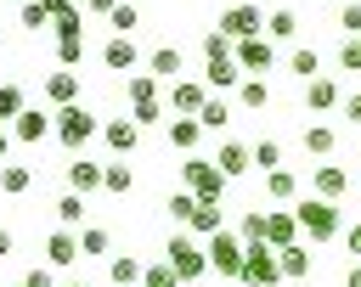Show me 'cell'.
I'll return each mask as SVG.
<instances>
[{
	"instance_id": "13",
	"label": "cell",
	"mask_w": 361,
	"mask_h": 287,
	"mask_svg": "<svg viewBox=\"0 0 361 287\" xmlns=\"http://www.w3.org/2000/svg\"><path fill=\"white\" fill-rule=\"evenodd\" d=\"M102 186H107V163H96V158H73V163H68V191L90 197V191H102Z\"/></svg>"
},
{
	"instance_id": "4",
	"label": "cell",
	"mask_w": 361,
	"mask_h": 287,
	"mask_svg": "<svg viewBox=\"0 0 361 287\" xmlns=\"http://www.w3.org/2000/svg\"><path fill=\"white\" fill-rule=\"evenodd\" d=\"M203 248H209V270H220V276L243 281V259H248V242H243V236H237L231 225H226V231H214V236H209Z\"/></svg>"
},
{
	"instance_id": "38",
	"label": "cell",
	"mask_w": 361,
	"mask_h": 287,
	"mask_svg": "<svg viewBox=\"0 0 361 287\" xmlns=\"http://www.w3.org/2000/svg\"><path fill=\"white\" fill-rule=\"evenodd\" d=\"M79 248H85V259H102V253L113 248V231H107V225H85V231H79Z\"/></svg>"
},
{
	"instance_id": "43",
	"label": "cell",
	"mask_w": 361,
	"mask_h": 287,
	"mask_svg": "<svg viewBox=\"0 0 361 287\" xmlns=\"http://www.w3.org/2000/svg\"><path fill=\"white\" fill-rule=\"evenodd\" d=\"M338 34L344 39H361V0H344L338 6Z\"/></svg>"
},
{
	"instance_id": "5",
	"label": "cell",
	"mask_w": 361,
	"mask_h": 287,
	"mask_svg": "<svg viewBox=\"0 0 361 287\" xmlns=\"http://www.w3.org/2000/svg\"><path fill=\"white\" fill-rule=\"evenodd\" d=\"M90 135H102V118H96L90 107H79V101H73V107H56V141H62L68 152H79Z\"/></svg>"
},
{
	"instance_id": "26",
	"label": "cell",
	"mask_w": 361,
	"mask_h": 287,
	"mask_svg": "<svg viewBox=\"0 0 361 287\" xmlns=\"http://www.w3.org/2000/svg\"><path fill=\"white\" fill-rule=\"evenodd\" d=\"M237 107H243V113H265V107H271V84L248 73V79L237 84Z\"/></svg>"
},
{
	"instance_id": "35",
	"label": "cell",
	"mask_w": 361,
	"mask_h": 287,
	"mask_svg": "<svg viewBox=\"0 0 361 287\" xmlns=\"http://www.w3.org/2000/svg\"><path fill=\"white\" fill-rule=\"evenodd\" d=\"M85 17H90L85 6H73V11H62V17L51 23V34H56V39H85Z\"/></svg>"
},
{
	"instance_id": "29",
	"label": "cell",
	"mask_w": 361,
	"mask_h": 287,
	"mask_svg": "<svg viewBox=\"0 0 361 287\" xmlns=\"http://www.w3.org/2000/svg\"><path fill=\"white\" fill-rule=\"evenodd\" d=\"M265 197H271V203H293V197H299V174H293V169H271V174H265Z\"/></svg>"
},
{
	"instance_id": "25",
	"label": "cell",
	"mask_w": 361,
	"mask_h": 287,
	"mask_svg": "<svg viewBox=\"0 0 361 287\" xmlns=\"http://www.w3.org/2000/svg\"><path fill=\"white\" fill-rule=\"evenodd\" d=\"M288 73L305 79V84L322 79V56H316V45H293V51H288Z\"/></svg>"
},
{
	"instance_id": "54",
	"label": "cell",
	"mask_w": 361,
	"mask_h": 287,
	"mask_svg": "<svg viewBox=\"0 0 361 287\" xmlns=\"http://www.w3.org/2000/svg\"><path fill=\"white\" fill-rule=\"evenodd\" d=\"M11 248H17V236H11V231H6V225H0V259H6V253H11Z\"/></svg>"
},
{
	"instance_id": "31",
	"label": "cell",
	"mask_w": 361,
	"mask_h": 287,
	"mask_svg": "<svg viewBox=\"0 0 361 287\" xmlns=\"http://www.w3.org/2000/svg\"><path fill=\"white\" fill-rule=\"evenodd\" d=\"M34 186V169L28 163H0V197H23Z\"/></svg>"
},
{
	"instance_id": "56",
	"label": "cell",
	"mask_w": 361,
	"mask_h": 287,
	"mask_svg": "<svg viewBox=\"0 0 361 287\" xmlns=\"http://www.w3.org/2000/svg\"><path fill=\"white\" fill-rule=\"evenodd\" d=\"M344 287H361V259H355V264L344 270Z\"/></svg>"
},
{
	"instance_id": "41",
	"label": "cell",
	"mask_w": 361,
	"mask_h": 287,
	"mask_svg": "<svg viewBox=\"0 0 361 287\" xmlns=\"http://www.w3.org/2000/svg\"><path fill=\"white\" fill-rule=\"evenodd\" d=\"M17 23H23V28H34V34H39V28H51L45 0H23V6H17Z\"/></svg>"
},
{
	"instance_id": "37",
	"label": "cell",
	"mask_w": 361,
	"mask_h": 287,
	"mask_svg": "<svg viewBox=\"0 0 361 287\" xmlns=\"http://www.w3.org/2000/svg\"><path fill=\"white\" fill-rule=\"evenodd\" d=\"M158 90H164V79H152V73H130V84H124L130 107H135V101H158Z\"/></svg>"
},
{
	"instance_id": "22",
	"label": "cell",
	"mask_w": 361,
	"mask_h": 287,
	"mask_svg": "<svg viewBox=\"0 0 361 287\" xmlns=\"http://www.w3.org/2000/svg\"><path fill=\"white\" fill-rule=\"evenodd\" d=\"M164 135H169V146H175V152H186V158H192V152H197V141H203V124H197V118H169V124H164Z\"/></svg>"
},
{
	"instance_id": "2",
	"label": "cell",
	"mask_w": 361,
	"mask_h": 287,
	"mask_svg": "<svg viewBox=\"0 0 361 287\" xmlns=\"http://www.w3.org/2000/svg\"><path fill=\"white\" fill-rule=\"evenodd\" d=\"M180 180H186L180 191H192L197 203H220V197H226V174H220V163L203 158V152H192V158L180 163Z\"/></svg>"
},
{
	"instance_id": "30",
	"label": "cell",
	"mask_w": 361,
	"mask_h": 287,
	"mask_svg": "<svg viewBox=\"0 0 361 287\" xmlns=\"http://www.w3.org/2000/svg\"><path fill=\"white\" fill-rule=\"evenodd\" d=\"M276 259H282V281H305V276H310V248H305V242L282 248Z\"/></svg>"
},
{
	"instance_id": "10",
	"label": "cell",
	"mask_w": 361,
	"mask_h": 287,
	"mask_svg": "<svg viewBox=\"0 0 361 287\" xmlns=\"http://www.w3.org/2000/svg\"><path fill=\"white\" fill-rule=\"evenodd\" d=\"M299 236H305V231H299V214H293V208H271V214H265V248L282 253V248H293Z\"/></svg>"
},
{
	"instance_id": "58",
	"label": "cell",
	"mask_w": 361,
	"mask_h": 287,
	"mask_svg": "<svg viewBox=\"0 0 361 287\" xmlns=\"http://www.w3.org/2000/svg\"><path fill=\"white\" fill-rule=\"evenodd\" d=\"M17 6H23V0H17Z\"/></svg>"
},
{
	"instance_id": "36",
	"label": "cell",
	"mask_w": 361,
	"mask_h": 287,
	"mask_svg": "<svg viewBox=\"0 0 361 287\" xmlns=\"http://www.w3.org/2000/svg\"><path fill=\"white\" fill-rule=\"evenodd\" d=\"M293 34H299V11H288V6H282V11H271V17H265V39H293Z\"/></svg>"
},
{
	"instance_id": "55",
	"label": "cell",
	"mask_w": 361,
	"mask_h": 287,
	"mask_svg": "<svg viewBox=\"0 0 361 287\" xmlns=\"http://www.w3.org/2000/svg\"><path fill=\"white\" fill-rule=\"evenodd\" d=\"M6 152H11V124H0V163H6Z\"/></svg>"
},
{
	"instance_id": "16",
	"label": "cell",
	"mask_w": 361,
	"mask_h": 287,
	"mask_svg": "<svg viewBox=\"0 0 361 287\" xmlns=\"http://www.w3.org/2000/svg\"><path fill=\"white\" fill-rule=\"evenodd\" d=\"M344 186H350V174H344L338 163H316V169H310V197L338 203V197H344Z\"/></svg>"
},
{
	"instance_id": "50",
	"label": "cell",
	"mask_w": 361,
	"mask_h": 287,
	"mask_svg": "<svg viewBox=\"0 0 361 287\" xmlns=\"http://www.w3.org/2000/svg\"><path fill=\"white\" fill-rule=\"evenodd\" d=\"M338 113H344V118H350V124H355V129H361V90H350V96H344V107H338Z\"/></svg>"
},
{
	"instance_id": "6",
	"label": "cell",
	"mask_w": 361,
	"mask_h": 287,
	"mask_svg": "<svg viewBox=\"0 0 361 287\" xmlns=\"http://www.w3.org/2000/svg\"><path fill=\"white\" fill-rule=\"evenodd\" d=\"M209 96H214V90H209L203 79H175V84H164V101H169L175 118H197Z\"/></svg>"
},
{
	"instance_id": "27",
	"label": "cell",
	"mask_w": 361,
	"mask_h": 287,
	"mask_svg": "<svg viewBox=\"0 0 361 287\" xmlns=\"http://www.w3.org/2000/svg\"><path fill=\"white\" fill-rule=\"evenodd\" d=\"M197 124H203V135H220V129L231 124V101H226V96H209L203 113H197Z\"/></svg>"
},
{
	"instance_id": "42",
	"label": "cell",
	"mask_w": 361,
	"mask_h": 287,
	"mask_svg": "<svg viewBox=\"0 0 361 287\" xmlns=\"http://www.w3.org/2000/svg\"><path fill=\"white\" fill-rule=\"evenodd\" d=\"M254 169H259V174L282 169V146H276V141H254Z\"/></svg>"
},
{
	"instance_id": "53",
	"label": "cell",
	"mask_w": 361,
	"mask_h": 287,
	"mask_svg": "<svg viewBox=\"0 0 361 287\" xmlns=\"http://www.w3.org/2000/svg\"><path fill=\"white\" fill-rule=\"evenodd\" d=\"M79 6H85V11H96V17H107V11L118 6V0H79Z\"/></svg>"
},
{
	"instance_id": "11",
	"label": "cell",
	"mask_w": 361,
	"mask_h": 287,
	"mask_svg": "<svg viewBox=\"0 0 361 287\" xmlns=\"http://www.w3.org/2000/svg\"><path fill=\"white\" fill-rule=\"evenodd\" d=\"M135 62H141V45H135L130 34H113V39L102 45V68H107V73H135Z\"/></svg>"
},
{
	"instance_id": "47",
	"label": "cell",
	"mask_w": 361,
	"mask_h": 287,
	"mask_svg": "<svg viewBox=\"0 0 361 287\" xmlns=\"http://www.w3.org/2000/svg\"><path fill=\"white\" fill-rule=\"evenodd\" d=\"M141 287H180V276H175L169 264H147V276H141Z\"/></svg>"
},
{
	"instance_id": "14",
	"label": "cell",
	"mask_w": 361,
	"mask_h": 287,
	"mask_svg": "<svg viewBox=\"0 0 361 287\" xmlns=\"http://www.w3.org/2000/svg\"><path fill=\"white\" fill-rule=\"evenodd\" d=\"M79 253H85V248H79V231L56 225V231L45 236V264H51V270H68V264H73Z\"/></svg>"
},
{
	"instance_id": "57",
	"label": "cell",
	"mask_w": 361,
	"mask_h": 287,
	"mask_svg": "<svg viewBox=\"0 0 361 287\" xmlns=\"http://www.w3.org/2000/svg\"><path fill=\"white\" fill-rule=\"evenodd\" d=\"M68 287H85V281H68Z\"/></svg>"
},
{
	"instance_id": "1",
	"label": "cell",
	"mask_w": 361,
	"mask_h": 287,
	"mask_svg": "<svg viewBox=\"0 0 361 287\" xmlns=\"http://www.w3.org/2000/svg\"><path fill=\"white\" fill-rule=\"evenodd\" d=\"M164 264H169L180 281H203V276H209V248H203L192 231H175V236L164 242Z\"/></svg>"
},
{
	"instance_id": "34",
	"label": "cell",
	"mask_w": 361,
	"mask_h": 287,
	"mask_svg": "<svg viewBox=\"0 0 361 287\" xmlns=\"http://www.w3.org/2000/svg\"><path fill=\"white\" fill-rule=\"evenodd\" d=\"M107 28H113V34H130V39H135V28H141V11H135L130 0H118V6L107 11Z\"/></svg>"
},
{
	"instance_id": "44",
	"label": "cell",
	"mask_w": 361,
	"mask_h": 287,
	"mask_svg": "<svg viewBox=\"0 0 361 287\" xmlns=\"http://www.w3.org/2000/svg\"><path fill=\"white\" fill-rule=\"evenodd\" d=\"M164 107H169V101H135V107H130V118H135L141 129H147V124H169V118H164Z\"/></svg>"
},
{
	"instance_id": "19",
	"label": "cell",
	"mask_w": 361,
	"mask_h": 287,
	"mask_svg": "<svg viewBox=\"0 0 361 287\" xmlns=\"http://www.w3.org/2000/svg\"><path fill=\"white\" fill-rule=\"evenodd\" d=\"M248 73L237 68V56H226V62H203V84L214 90V96H226V90H237Z\"/></svg>"
},
{
	"instance_id": "8",
	"label": "cell",
	"mask_w": 361,
	"mask_h": 287,
	"mask_svg": "<svg viewBox=\"0 0 361 287\" xmlns=\"http://www.w3.org/2000/svg\"><path fill=\"white\" fill-rule=\"evenodd\" d=\"M220 34L237 45V39H254V34H265V11L259 6H226L220 11Z\"/></svg>"
},
{
	"instance_id": "52",
	"label": "cell",
	"mask_w": 361,
	"mask_h": 287,
	"mask_svg": "<svg viewBox=\"0 0 361 287\" xmlns=\"http://www.w3.org/2000/svg\"><path fill=\"white\" fill-rule=\"evenodd\" d=\"M73 6H79V0H45V11H51V23H56L62 11H73Z\"/></svg>"
},
{
	"instance_id": "48",
	"label": "cell",
	"mask_w": 361,
	"mask_h": 287,
	"mask_svg": "<svg viewBox=\"0 0 361 287\" xmlns=\"http://www.w3.org/2000/svg\"><path fill=\"white\" fill-rule=\"evenodd\" d=\"M338 68L344 73H361V39H338Z\"/></svg>"
},
{
	"instance_id": "51",
	"label": "cell",
	"mask_w": 361,
	"mask_h": 287,
	"mask_svg": "<svg viewBox=\"0 0 361 287\" xmlns=\"http://www.w3.org/2000/svg\"><path fill=\"white\" fill-rule=\"evenodd\" d=\"M344 248H350V253H355V259H361V219H355V225H350V231H344Z\"/></svg>"
},
{
	"instance_id": "18",
	"label": "cell",
	"mask_w": 361,
	"mask_h": 287,
	"mask_svg": "<svg viewBox=\"0 0 361 287\" xmlns=\"http://www.w3.org/2000/svg\"><path fill=\"white\" fill-rule=\"evenodd\" d=\"M180 68H186V56H180V45H158V51H147V73H152V79H164V84H175V79H180Z\"/></svg>"
},
{
	"instance_id": "20",
	"label": "cell",
	"mask_w": 361,
	"mask_h": 287,
	"mask_svg": "<svg viewBox=\"0 0 361 287\" xmlns=\"http://www.w3.org/2000/svg\"><path fill=\"white\" fill-rule=\"evenodd\" d=\"M45 101H51V107H73V101H79V73H73V68L45 73Z\"/></svg>"
},
{
	"instance_id": "21",
	"label": "cell",
	"mask_w": 361,
	"mask_h": 287,
	"mask_svg": "<svg viewBox=\"0 0 361 287\" xmlns=\"http://www.w3.org/2000/svg\"><path fill=\"white\" fill-rule=\"evenodd\" d=\"M214 163H220V174H226V180H237V174H248V169H254V146H243V141H220Z\"/></svg>"
},
{
	"instance_id": "40",
	"label": "cell",
	"mask_w": 361,
	"mask_h": 287,
	"mask_svg": "<svg viewBox=\"0 0 361 287\" xmlns=\"http://www.w3.org/2000/svg\"><path fill=\"white\" fill-rule=\"evenodd\" d=\"M102 191H113V197L135 191V169H130V163H107V186H102Z\"/></svg>"
},
{
	"instance_id": "49",
	"label": "cell",
	"mask_w": 361,
	"mask_h": 287,
	"mask_svg": "<svg viewBox=\"0 0 361 287\" xmlns=\"http://www.w3.org/2000/svg\"><path fill=\"white\" fill-rule=\"evenodd\" d=\"M17 287H56V276H51V270H45V264H34V270H28V276H23V281H17Z\"/></svg>"
},
{
	"instance_id": "7",
	"label": "cell",
	"mask_w": 361,
	"mask_h": 287,
	"mask_svg": "<svg viewBox=\"0 0 361 287\" xmlns=\"http://www.w3.org/2000/svg\"><path fill=\"white\" fill-rule=\"evenodd\" d=\"M276 281H282V259H276V248L254 242L248 259H243V287H276Z\"/></svg>"
},
{
	"instance_id": "45",
	"label": "cell",
	"mask_w": 361,
	"mask_h": 287,
	"mask_svg": "<svg viewBox=\"0 0 361 287\" xmlns=\"http://www.w3.org/2000/svg\"><path fill=\"white\" fill-rule=\"evenodd\" d=\"M85 62V39H56V68H79Z\"/></svg>"
},
{
	"instance_id": "46",
	"label": "cell",
	"mask_w": 361,
	"mask_h": 287,
	"mask_svg": "<svg viewBox=\"0 0 361 287\" xmlns=\"http://www.w3.org/2000/svg\"><path fill=\"white\" fill-rule=\"evenodd\" d=\"M192 214H197V197H192V191H175V197H169V219H175V225H186Z\"/></svg>"
},
{
	"instance_id": "17",
	"label": "cell",
	"mask_w": 361,
	"mask_h": 287,
	"mask_svg": "<svg viewBox=\"0 0 361 287\" xmlns=\"http://www.w3.org/2000/svg\"><path fill=\"white\" fill-rule=\"evenodd\" d=\"M305 107H310V113H333V107H344V90H338V79H333V73L310 79V84H305Z\"/></svg>"
},
{
	"instance_id": "3",
	"label": "cell",
	"mask_w": 361,
	"mask_h": 287,
	"mask_svg": "<svg viewBox=\"0 0 361 287\" xmlns=\"http://www.w3.org/2000/svg\"><path fill=\"white\" fill-rule=\"evenodd\" d=\"M293 214H299V231H305L310 242H333V236H344V219H338V203H322V197H305V203H293Z\"/></svg>"
},
{
	"instance_id": "23",
	"label": "cell",
	"mask_w": 361,
	"mask_h": 287,
	"mask_svg": "<svg viewBox=\"0 0 361 287\" xmlns=\"http://www.w3.org/2000/svg\"><path fill=\"white\" fill-rule=\"evenodd\" d=\"M141 276H147V264H141L135 253H113V259H107V281H113V287H141Z\"/></svg>"
},
{
	"instance_id": "12",
	"label": "cell",
	"mask_w": 361,
	"mask_h": 287,
	"mask_svg": "<svg viewBox=\"0 0 361 287\" xmlns=\"http://www.w3.org/2000/svg\"><path fill=\"white\" fill-rule=\"evenodd\" d=\"M45 135H56V113H39V107H28L23 118H11V141L34 146V141H45Z\"/></svg>"
},
{
	"instance_id": "9",
	"label": "cell",
	"mask_w": 361,
	"mask_h": 287,
	"mask_svg": "<svg viewBox=\"0 0 361 287\" xmlns=\"http://www.w3.org/2000/svg\"><path fill=\"white\" fill-rule=\"evenodd\" d=\"M237 68H243V73H254V79H265V73L276 68V45H271L265 34H254V39H237Z\"/></svg>"
},
{
	"instance_id": "24",
	"label": "cell",
	"mask_w": 361,
	"mask_h": 287,
	"mask_svg": "<svg viewBox=\"0 0 361 287\" xmlns=\"http://www.w3.org/2000/svg\"><path fill=\"white\" fill-rule=\"evenodd\" d=\"M186 231H192L197 242H209L214 231H226V214H220V203H197V214L186 219Z\"/></svg>"
},
{
	"instance_id": "32",
	"label": "cell",
	"mask_w": 361,
	"mask_h": 287,
	"mask_svg": "<svg viewBox=\"0 0 361 287\" xmlns=\"http://www.w3.org/2000/svg\"><path fill=\"white\" fill-rule=\"evenodd\" d=\"M56 225L85 231V197H79V191H62V197H56Z\"/></svg>"
},
{
	"instance_id": "39",
	"label": "cell",
	"mask_w": 361,
	"mask_h": 287,
	"mask_svg": "<svg viewBox=\"0 0 361 287\" xmlns=\"http://www.w3.org/2000/svg\"><path fill=\"white\" fill-rule=\"evenodd\" d=\"M23 113H28L23 84H0V124H11V118H23Z\"/></svg>"
},
{
	"instance_id": "33",
	"label": "cell",
	"mask_w": 361,
	"mask_h": 287,
	"mask_svg": "<svg viewBox=\"0 0 361 287\" xmlns=\"http://www.w3.org/2000/svg\"><path fill=\"white\" fill-rule=\"evenodd\" d=\"M265 214H271V208H243V219H237L231 231H237V236L254 248V242H265Z\"/></svg>"
},
{
	"instance_id": "15",
	"label": "cell",
	"mask_w": 361,
	"mask_h": 287,
	"mask_svg": "<svg viewBox=\"0 0 361 287\" xmlns=\"http://www.w3.org/2000/svg\"><path fill=\"white\" fill-rule=\"evenodd\" d=\"M102 141H107V152H113V158H124V152H135L141 124H135V118H102Z\"/></svg>"
},
{
	"instance_id": "28",
	"label": "cell",
	"mask_w": 361,
	"mask_h": 287,
	"mask_svg": "<svg viewBox=\"0 0 361 287\" xmlns=\"http://www.w3.org/2000/svg\"><path fill=\"white\" fill-rule=\"evenodd\" d=\"M333 146H338V129L333 124H305V152L310 158H333Z\"/></svg>"
}]
</instances>
